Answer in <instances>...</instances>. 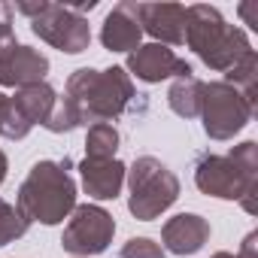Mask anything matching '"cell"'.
I'll use <instances>...</instances> for the list:
<instances>
[{
  "mask_svg": "<svg viewBox=\"0 0 258 258\" xmlns=\"http://www.w3.org/2000/svg\"><path fill=\"white\" fill-rule=\"evenodd\" d=\"M79 173H82V188L88 191V198H94V201H115L121 185H124L127 167L118 158H112V161H82Z\"/></svg>",
  "mask_w": 258,
  "mask_h": 258,
  "instance_id": "cell-15",
  "label": "cell"
},
{
  "mask_svg": "<svg viewBox=\"0 0 258 258\" xmlns=\"http://www.w3.org/2000/svg\"><path fill=\"white\" fill-rule=\"evenodd\" d=\"M185 43L210 70H231L243 55L252 52L243 28L228 25L216 7L195 4L185 7Z\"/></svg>",
  "mask_w": 258,
  "mask_h": 258,
  "instance_id": "cell-4",
  "label": "cell"
},
{
  "mask_svg": "<svg viewBox=\"0 0 258 258\" xmlns=\"http://www.w3.org/2000/svg\"><path fill=\"white\" fill-rule=\"evenodd\" d=\"M237 258H258V234H255V231H252V234H246V240H243V246H240Z\"/></svg>",
  "mask_w": 258,
  "mask_h": 258,
  "instance_id": "cell-22",
  "label": "cell"
},
{
  "mask_svg": "<svg viewBox=\"0 0 258 258\" xmlns=\"http://www.w3.org/2000/svg\"><path fill=\"white\" fill-rule=\"evenodd\" d=\"M28 225H31V222H28L10 201L0 198V246L16 243L19 237H25V234H28Z\"/></svg>",
  "mask_w": 258,
  "mask_h": 258,
  "instance_id": "cell-19",
  "label": "cell"
},
{
  "mask_svg": "<svg viewBox=\"0 0 258 258\" xmlns=\"http://www.w3.org/2000/svg\"><path fill=\"white\" fill-rule=\"evenodd\" d=\"M143 34L155 37L161 46L185 43V7L182 4H134Z\"/></svg>",
  "mask_w": 258,
  "mask_h": 258,
  "instance_id": "cell-11",
  "label": "cell"
},
{
  "mask_svg": "<svg viewBox=\"0 0 258 258\" xmlns=\"http://www.w3.org/2000/svg\"><path fill=\"white\" fill-rule=\"evenodd\" d=\"M210 258H237V255H231V252H216V255H210Z\"/></svg>",
  "mask_w": 258,
  "mask_h": 258,
  "instance_id": "cell-25",
  "label": "cell"
},
{
  "mask_svg": "<svg viewBox=\"0 0 258 258\" xmlns=\"http://www.w3.org/2000/svg\"><path fill=\"white\" fill-rule=\"evenodd\" d=\"M195 185L222 201H240L246 213H255L258 191V143L246 140L228 155H204L195 164Z\"/></svg>",
  "mask_w": 258,
  "mask_h": 258,
  "instance_id": "cell-2",
  "label": "cell"
},
{
  "mask_svg": "<svg viewBox=\"0 0 258 258\" xmlns=\"http://www.w3.org/2000/svg\"><path fill=\"white\" fill-rule=\"evenodd\" d=\"M127 76H137L140 82H164L170 76H191V64L182 61L173 49L161 46V43H146V46H137L131 55H127V64H124Z\"/></svg>",
  "mask_w": 258,
  "mask_h": 258,
  "instance_id": "cell-10",
  "label": "cell"
},
{
  "mask_svg": "<svg viewBox=\"0 0 258 258\" xmlns=\"http://www.w3.org/2000/svg\"><path fill=\"white\" fill-rule=\"evenodd\" d=\"M4 109H7V94L0 91V121H4Z\"/></svg>",
  "mask_w": 258,
  "mask_h": 258,
  "instance_id": "cell-24",
  "label": "cell"
},
{
  "mask_svg": "<svg viewBox=\"0 0 258 258\" xmlns=\"http://www.w3.org/2000/svg\"><path fill=\"white\" fill-rule=\"evenodd\" d=\"M46 73H49V58L31 46H16L0 61V85H7V88H25V85L46 82Z\"/></svg>",
  "mask_w": 258,
  "mask_h": 258,
  "instance_id": "cell-14",
  "label": "cell"
},
{
  "mask_svg": "<svg viewBox=\"0 0 258 258\" xmlns=\"http://www.w3.org/2000/svg\"><path fill=\"white\" fill-rule=\"evenodd\" d=\"M201 100H204V82L191 73V76H179L173 79L170 91H167V103L176 115L182 118H198L201 115Z\"/></svg>",
  "mask_w": 258,
  "mask_h": 258,
  "instance_id": "cell-16",
  "label": "cell"
},
{
  "mask_svg": "<svg viewBox=\"0 0 258 258\" xmlns=\"http://www.w3.org/2000/svg\"><path fill=\"white\" fill-rule=\"evenodd\" d=\"M16 13L31 19V31L49 43L52 49L64 52V55H79L88 49L91 43V28L88 19L79 16L76 10L64 7V4H49V0H40V4H16Z\"/></svg>",
  "mask_w": 258,
  "mask_h": 258,
  "instance_id": "cell-6",
  "label": "cell"
},
{
  "mask_svg": "<svg viewBox=\"0 0 258 258\" xmlns=\"http://www.w3.org/2000/svg\"><path fill=\"white\" fill-rule=\"evenodd\" d=\"M16 31H13V7L0 4V61L16 49Z\"/></svg>",
  "mask_w": 258,
  "mask_h": 258,
  "instance_id": "cell-21",
  "label": "cell"
},
{
  "mask_svg": "<svg viewBox=\"0 0 258 258\" xmlns=\"http://www.w3.org/2000/svg\"><path fill=\"white\" fill-rule=\"evenodd\" d=\"M118 149V131L112 124H91L85 131V161H112Z\"/></svg>",
  "mask_w": 258,
  "mask_h": 258,
  "instance_id": "cell-17",
  "label": "cell"
},
{
  "mask_svg": "<svg viewBox=\"0 0 258 258\" xmlns=\"http://www.w3.org/2000/svg\"><path fill=\"white\" fill-rule=\"evenodd\" d=\"M222 82H228V85H234L252 106H255V85H258V55H255V49L249 52V55H243L231 70H225V79Z\"/></svg>",
  "mask_w": 258,
  "mask_h": 258,
  "instance_id": "cell-18",
  "label": "cell"
},
{
  "mask_svg": "<svg viewBox=\"0 0 258 258\" xmlns=\"http://www.w3.org/2000/svg\"><path fill=\"white\" fill-rule=\"evenodd\" d=\"M255 106L228 82H204V100H201V118L204 134L210 140H231L252 121Z\"/></svg>",
  "mask_w": 258,
  "mask_h": 258,
  "instance_id": "cell-7",
  "label": "cell"
},
{
  "mask_svg": "<svg viewBox=\"0 0 258 258\" xmlns=\"http://www.w3.org/2000/svg\"><path fill=\"white\" fill-rule=\"evenodd\" d=\"M124 182H127V191H131L127 195V210H131V216L140 219V222L158 219L179 198L176 173L164 161H158L152 155H143L127 167Z\"/></svg>",
  "mask_w": 258,
  "mask_h": 258,
  "instance_id": "cell-5",
  "label": "cell"
},
{
  "mask_svg": "<svg viewBox=\"0 0 258 258\" xmlns=\"http://www.w3.org/2000/svg\"><path fill=\"white\" fill-rule=\"evenodd\" d=\"M121 258H164V249L152 237H131L121 246Z\"/></svg>",
  "mask_w": 258,
  "mask_h": 258,
  "instance_id": "cell-20",
  "label": "cell"
},
{
  "mask_svg": "<svg viewBox=\"0 0 258 258\" xmlns=\"http://www.w3.org/2000/svg\"><path fill=\"white\" fill-rule=\"evenodd\" d=\"M16 210L28 222L58 225L76 210V182L70 176V161H37L25 182L19 185Z\"/></svg>",
  "mask_w": 258,
  "mask_h": 258,
  "instance_id": "cell-3",
  "label": "cell"
},
{
  "mask_svg": "<svg viewBox=\"0 0 258 258\" xmlns=\"http://www.w3.org/2000/svg\"><path fill=\"white\" fill-rule=\"evenodd\" d=\"M112 234H115V222H112V216L103 207L79 204L70 213V222H67L64 237H61V246H64V252H70L76 258H88V255L106 252L109 243H112Z\"/></svg>",
  "mask_w": 258,
  "mask_h": 258,
  "instance_id": "cell-9",
  "label": "cell"
},
{
  "mask_svg": "<svg viewBox=\"0 0 258 258\" xmlns=\"http://www.w3.org/2000/svg\"><path fill=\"white\" fill-rule=\"evenodd\" d=\"M143 40V28L137 22L134 4H118L106 13L103 28H100V43L109 52H127L131 55Z\"/></svg>",
  "mask_w": 258,
  "mask_h": 258,
  "instance_id": "cell-13",
  "label": "cell"
},
{
  "mask_svg": "<svg viewBox=\"0 0 258 258\" xmlns=\"http://www.w3.org/2000/svg\"><path fill=\"white\" fill-rule=\"evenodd\" d=\"M58 103V94L49 82L16 88V97H7L4 121H0V137L7 140H25L34 124H46L52 109Z\"/></svg>",
  "mask_w": 258,
  "mask_h": 258,
  "instance_id": "cell-8",
  "label": "cell"
},
{
  "mask_svg": "<svg viewBox=\"0 0 258 258\" xmlns=\"http://www.w3.org/2000/svg\"><path fill=\"white\" fill-rule=\"evenodd\" d=\"M131 97H134V82L124 67H106V70L82 67L70 73L61 100L70 106L79 127H91L118 118L127 109Z\"/></svg>",
  "mask_w": 258,
  "mask_h": 258,
  "instance_id": "cell-1",
  "label": "cell"
},
{
  "mask_svg": "<svg viewBox=\"0 0 258 258\" xmlns=\"http://www.w3.org/2000/svg\"><path fill=\"white\" fill-rule=\"evenodd\" d=\"M7 170H10V161H7L4 152H0V185H4V179H7Z\"/></svg>",
  "mask_w": 258,
  "mask_h": 258,
  "instance_id": "cell-23",
  "label": "cell"
},
{
  "mask_svg": "<svg viewBox=\"0 0 258 258\" xmlns=\"http://www.w3.org/2000/svg\"><path fill=\"white\" fill-rule=\"evenodd\" d=\"M210 240V222L198 213H179L161 228V249L173 255H195Z\"/></svg>",
  "mask_w": 258,
  "mask_h": 258,
  "instance_id": "cell-12",
  "label": "cell"
}]
</instances>
